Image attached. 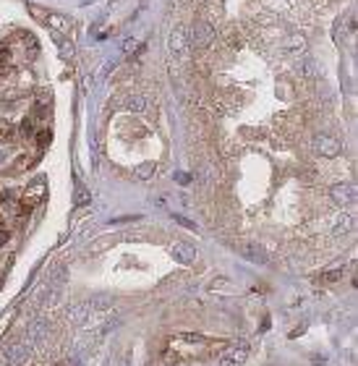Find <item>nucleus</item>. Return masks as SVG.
Masks as SVG:
<instances>
[{"label":"nucleus","instance_id":"f257e3e1","mask_svg":"<svg viewBox=\"0 0 358 366\" xmlns=\"http://www.w3.org/2000/svg\"><path fill=\"white\" fill-rule=\"evenodd\" d=\"M65 280H68V269H65L63 264H60V267H55V269L50 272L47 288H44V293H42V304H44V306H50V304H55V301L60 299Z\"/></svg>","mask_w":358,"mask_h":366},{"label":"nucleus","instance_id":"f03ea898","mask_svg":"<svg viewBox=\"0 0 358 366\" xmlns=\"http://www.w3.org/2000/svg\"><path fill=\"white\" fill-rule=\"evenodd\" d=\"M214 37H217V32H214V27L209 24V21L196 18L191 32H188V44H194V48H209V44L214 42Z\"/></svg>","mask_w":358,"mask_h":366},{"label":"nucleus","instance_id":"7ed1b4c3","mask_svg":"<svg viewBox=\"0 0 358 366\" xmlns=\"http://www.w3.org/2000/svg\"><path fill=\"white\" fill-rule=\"evenodd\" d=\"M168 48H170V55H173V58H186V53H188V34H186L183 27H175V29L170 32Z\"/></svg>","mask_w":358,"mask_h":366},{"label":"nucleus","instance_id":"20e7f679","mask_svg":"<svg viewBox=\"0 0 358 366\" xmlns=\"http://www.w3.org/2000/svg\"><path fill=\"white\" fill-rule=\"evenodd\" d=\"M249 358V342H235L220 356V366H241Z\"/></svg>","mask_w":358,"mask_h":366},{"label":"nucleus","instance_id":"39448f33","mask_svg":"<svg viewBox=\"0 0 358 366\" xmlns=\"http://www.w3.org/2000/svg\"><path fill=\"white\" fill-rule=\"evenodd\" d=\"M340 149H343V144L335 139V136H317L314 139V152L317 154H322V157H338L340 154Z\"/></svg>","mask_w":358,"mask_h":366},{"label":"nucleus","instance_id":"423d86ee","mask_svg":"<svg viewBox=\"0 0 358 366\" xmlns=\"http://www.w3.org/2000/svg\"><path fill=\"white\" fill-rule=\"evenodd\" d=\"M29 351H32V342L29 340H21V342H13V346L6 348V361L11 366H18L29 358Z\"/></svg>","mask_w":358,"mask_h":366},{"label":"nucleus","instance_id":"0eeeda50","mask_svg":"<svg viewBox=\"0 0 358 366\" xmlns=\"http://www.w3.org/2000/svg\"><path fill=\"white\" fill-rule=\"evenodd\" d=\"M329 196H332L335 204L345 207V204H353V199H355V186L353 183H335V186L329 189Z\"/></svg>","mask_w":358,"mask_h":366},{"label":"nucleus","instance_id":"6e6552de","mask_svg":"<svg viewBox=\"0 0 358 366\" xmlns=\"http://www.w3.org/2000/svg\"><path fill=\"white\" fill-rule=\"evenodd\" d=\"M238 254L246 257V259H251V262H256V264H267V262H270L267 248L259 246V243H241V246H238Z\"/></svg>","mask_w":358,"mask_h":366},{"label":"nucleus","instance_id":"1a4fd4ad","mask_svg":"<svg viewBox=\"0 0 358 366\" xmlns=\"http://www.w3.org/2000/svg\"><path fill=\"white\" fill-rule=\"evenodd\" d=\"M173 257L178 262H183V264H191L196 259V248L188 243V241H175L173 243Z\"/></svg>","mask_w":358,"mask_h":366},{"label":"nucleus","instance_id":"9d476101","mask_svg":"<svg viewBox=\"0 0 358 366\" xmlns=\"http://www.w3.org/2000/svg\"><path fill=\"white\" fill-rule=\"evenodd\" d=\"M32 13L42 21V24H47V27H55V29H60V32H68V24H65L63 18H58L55 13H50V11H42V8H37V6H32Z\"/></svg>","mask_w":358,"mask_h":366},{"label":"nucleus","instance_id":"9b49d317","mask_svg":"<svg viewBox=\"0 0 358 366\" xmlns=\"http://www.w3.org/2000/svg\"><path fill=\"white\" fill-rule=\"evenodd\" d=\"M89 311H92V306H89V301H81V304L71 306V311H68V319H71L74 325H81L84 319L89 316Z\"/></svg>","mask_w":358,"mask_h":366},{"label":"nucleus","instance_id":"f8f14e48","mask_svg":"<svg viewBox=\"0 0 358 366\" xmlns=\"http://www.w3.org/2000/svg\"><path fill=\"white\" fill-rule=\"evenodd\" d=\"M348 233H353V217H350V215H340L338 222H335V236L343 238V236H348Z\"/></svg>","mask_w":358,"mask_h":366},{"label":"nucleus","instance_id":"ddd939ff","mask_svg":"<svg viewBox=\"0 0 358 366\" xmlns=\"http://www.w3.org/2000/svg\"><path fill=\"white\" fill-rule=\"evenodd\" d=\"M113 295H110V293H97L94 295V299L92 301H89V306H92V309H97V311H105V309H113Z\"/></svg>","mask_w":358,"mask_h":366},{"label":"nucleus","instance_id":"4468645a","mask_svg":"<svg viewBox=\"0 0 358 366\" xmlns=\"http://www.w3.org/2000/svg\"><path fill=\"white\" fill-rule=\"evenodd\" d=\"M44 191H47V183H44V178H37L32 186H29V191H27V196H32L37 204H39V199L44 196Z\"/></svg>","mask_w":358,"mask_h":366},{"label":"nucleus","instance_id":"2eb2a0df","mask_svg":"<svg viewBox=\"0 0 358 366\" xmlns=\"http://www.w3.org/2000/svg\"><path fill=\"white\" fill-rule=\"evenodd\" d=\"M298 71H301L306 79H314V76H317V63H314V58L303 55V60L298 63Z\"/></svg>","mask_w":358,"mask_h":366},{"label":"nucleus","instance_id":"dca6fc26","mask_svg":"<svg viewBox=\"0 0 358 366\" xmlns=\"http://www.w3.org/2000/svg\"><path fill=\"white\" fill-rule=\"evenodd\" d=\"M37 207V201L32 199V196H24V199H21L18 201V215L21 217H27V215H32V210Z\"/></svg>","mask_w":358,"mask_h":366},{"label":"nucleus","instance_id":"f3484780","mask_svg":"<svg viewBox=\"0 0 358 366\" xmlns=\"http://www.w3.org/2000/svg\"><path fill=\"white\" fill-rule=\"evenodd\" d=\"M89 199H92V196H89V191L84 189V183L76 180V204H79V207H84V204H89Z\"/></svg>","mask_w":358,"mask_h":366},{"label":"nucleus","instance_id":"a211bd4d","mask_svg":"<svg viewBox=\"0 0 358 366\" xmlns=\"http://www.w3.org/2000/svg\"><path fill=\"white\" fill-rule=\"evenodd\" d=\"M13 139V126L8 121H0V142H8Z\"/></svg>","mask_w":358,"mask_h":366},{"label":"nucleus","instance_id":"6ab92c4d","mask_svg":"<svg viewBox=\"0 0 358 366\" xmlns=\"http://www.w3.org/2000/svg\"><path fill=\"white\" fill-rule=\"evenodd\" d=\"M128 110H133V112H141L144 107H147V102H144V97H128Z\"/></svg>","mask_w":358,"mask_h":366},{"label":"nucleus","instance_id":"aec40b11","mask_svg":"<svg viewBox=\"0 0 358 366\" xmlns=\"http://www.w3.org/2000/svg\"><path fill=\"white\" fill-rule=\"evenodd\" d=\"M50 139H53V133H50L47 128H44V131H39V133H37V147H39V149H47Z\"/></svg>","mask_w":358,"mask_h":366},{"label":"nucleus","instance_id":"412c9836","mask_svg":"<svg viewBox=\"0 0 358 366\" xmlns=\"http://www.w3.org/2000/svg\"><path fill=\"white\" fill-rule=\"evenodd\" d=\"M340 278H343V269H332V272H327V274H324V280H327V283H335V280H340Z\"/></svg>","mask_w":358,"mask_h":366},{"label":"nucleus","instance_id":"4be33fe9","mask_svg":"<svg viewBox=\"0 0 358 366\" xmlns=\"http://www.w3.org/2000/svg\"><path fill=\"white\" fill-rule=\"evenodd\" d=\"M32 128H34V126H32V118H24V121H21V133H24V136H29Z\"/></svg>","mask_w":358,"mask_h":366},{"label":"nucleus","instance_id":"5701e85b","mask_svg":"<svg viewBox=\"0 0 358 366\" xmlns=\"http://www.w3.org/2000/svg\"><path fill=\"white\" fill-rule=\"evenodd\" d=\"M228 42L233 44V48H238V44H243V37H238V32L233 29V32H230V37H228Z\"/></svg>","mask_w":358,"mask_h":366},{"label":"nucleus","instance_id":"b1692460","mask_svg":"<svg viewBox=\"0 0 358 366\" xmlns=\"http://www.w3.org/2000/svg\"><path fill=\"white\" fill-rule=\"evenodd\" d=\"M8 58H11V55H8V50H6V48H0V68H3V65L8 63Z\"/></svg>","mask_w":358,"mask_h":366},{"label":"nucleus","instance_id":"393cba45","mask_svg":"<svg viewBox=\"0 0 358 366\" xmlns=\"http://www.w3.org/2000/svg\"><path fill=\"white\" fill-rule=\"evenodd\" d=\"M149 173H152V163H147V165H144V168L139 170V175H141V178H147Z\"/></svg>","mask_w":358,"mask_h":366},{"label":"nucleus","instance_id":"a878e982","mask_svg":"<svg viewBox=\"0 0 358 366\" xmlns=\"http://www.w3.org/2000/svg\"><path fill=\"white\" fill-rule=\"evenodd\" d=\"M175 180H181V183H186V180H188V175H186V173H175Z\"/></svg>","mask_w":358,"mask_h":366}]
</instances>
